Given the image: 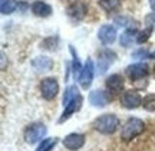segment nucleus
<instances>
[{
    "instance_id": "f03ea898",
    "label": "nucleus",
    "mask_w": 155,
    "mask_h": 151,
    "mask_svg": "<svg viewBox=\"0 0 155 151\" xmlns=\"http://www.w3.org/2000/svg\"><path fill=\"white\" fill-rule=\"evenodd\" d=\"M145 131V122L141 118L131 117L128 118L125 124L122 125L121 128V140L125 143L132 141L134 138H137Z\"/></svg>"
},
{
    "instance_id": "423d86ee",
    "label": "nucleus",
    "mask_w": 155,
    "mask_h": 151,
    "mask_svg": "<svg viewBox=\"0 0 155 151\" xmlns=\"http://www.w3.org/2000/svg\"><path fill=\"white\" fill-rule=\"evenodd\" d=\"M142 96L138 91L135 89H128L125 91L121 96V105L127 109H135L139 105H142Z\"/></svg>"
},
{
    "instance_id": "0eeeda50",
    "label": "nucleus",
    "mask_w": 155,
    "mask_h": 151,
    "mask_svg": "<svg viewBox=\"0 0 155 151\" xmlns=\"http://www.w3.org/2000/svg\"><path fill=\"white\" fill-rule=\"evenodd\" d=\"M95 76V66H94V61L92 59H86L85 65H83V69L81 72V76L78 79V82L81 85L82 89H88L89 86L92 85V81H94Z\"/></svg>"
},
{
    "instance_id": "2eb2a0df",
    "label": "nucleus",
    "mask_w": 155,
    "mask_h": 151,
    "mask_svg": "<svg viewBox=\"0 0 155 151\" xmlns=\"http://www.w3.org/2000/svg\"><path fill=\"white\" fill-rule=\"evenodd\" d=\"M30 10H32V13H33L35 16H38V17H49L53 13L52 6L48 5L46 2H42V0L33 2L32 6H30Z\"/></svg>"
},
{
    "instance_id": "a878e982",
    "label": "nucleus",
    "mask_w": 155,
    "mask_h": 151,
    "mask_svg": "<svg viewBox=\"0 0 155 151\" xmlns=\"http://www.w3.org/2000/svg\"><path fill=\"white\" fill-rule=\"evenodd\" d=\"M150 55H151V52H148L144 48H139V49H137L132 53V58L134 59H150Z\"/></svg>"
},
{
    "instance_id": "f8f14e48",
    "label": "nucleus",
    "mask_w": 155,
    "mask_h": 151,
    "mask_svg": "<svg viewBox=\"0 0 155 151\" xmlns=\"http://www.w3.org/2000/svg\"><path fill=\"white\" fill-rule=\"evenodd\" d=\"M124 85H125V79L119 73H112L105 81V88L112 96L116 94H121L124 89Z\"/></svg>"
},
{
    "instance_id": "a211bd4d",
    "label": "nucleus",
    "mask_w": 155,
    "mask_h": 151,
    "mask_svg": "<svg viewBox=\"0 0 155 151\" xmlns=\"http://www.w3.org/2000/svg\"><path fill=\"white\" fill-rule=\"evenodd\" d=\"M69 50H71V55H72V73H73V78L79 79L81 72H82V69H83V65L81 63L79 56H78L76 50H75V48H73L72 45L69 46Z\"/></svg>"
},
{
    "instance_id": "20e7f679",
    "label": "nucleus",
    "mask_w": 155,
    "mask_h": 151,
    "mask_svg": "<svg viewBox=\"0 0 155 151\" xmlns=\"http://www.w3.org/2000/svg\"><path fill=\"white\" fill-rule=\"evenodd\" d=\"M58 94H59V82L56 81V78L48 76V78H43L40 81V95L43 99H55Z\"/></svg>"
},
{
    "instance_id": "393cba45",
    "label": "nucleus",
    "mask_w": 155,
    "mask_h": 151,
    "mask_svg": "<svg viewBox=\"0 0 155 151\" xmlns=\"http://www.w3.org/2000/svg\"><path fill=\"white\" fill-rule=\"evenodd\" d=\"M152 32H154V29L150 28V26H147L144 30H141V32L138 33V36H137V43H138V45L145 43L147 40L150 39V36H151V33H152Z\"/></svg>"
},
{
    "instance_id": "7c9ffc66",
    "label": "nucleus",
    "mask_w": 155,
    "mask_h": 151,
    "mask_svg": "<svg viewBox=\"0 0 155 151\" xmlns=\"http://www.w3.org/2000/svg\"><path fill=\"white\" fill-rule=\"evenodd\" d=\"M154 76H155V68H154Z\"/></svg>"
},
{
    "instance_id": "9b49d317",
    "label": "nucleus",
    "mask_w": 155,
    "mask_h": 151,
    "mask_svg": "<svg viewBox=\"0 0 155 151\" xmlns=\"http://www.w3.org/2000/svg\"><path fill=\"white\" fill-rule=\"evenodd\" d=\"M115 59H116V53L114 50H109V49L101 50L98 53V73L104 75L108 71V68L115 62Z\"/></svg>"
},
{
    "instance_id": "bb28decb",
    "label": "nucleus",
    "mask_w": 155,
    "mask_h": 151,
    "mask_svg": "<svg viewBox=\"0 0 155 151\" xmlns=\"http://www.w3.org/2000/svg\"><path fill=\"white\" fill-rule=\"evenodd\" d=\"M145 23H147V26H150L155 30V12L154 13H150L148 16L145 17Z\"/></svg>"
},
{
    "instance_id": "4be33fe9",
    "label": "nucleus",
    "mask_w": 155,
    "mask_h": 151,
    "mask_svg": "<svg viewBox=\"0 0 155 151\" xmlns=\"http://www.w3.org/2000/svg\"><path fill=\"white\" fill-rule=\"evenodd\" d=\"M59 138L58 137H53V138H45V140L40 141V144L38 146V148L35 151H52L56 147Z\"/></svg>"
},
{
    "instance_id": "c756f323",
    "label": "nucleus",
    "mask_w": 155,
    "mask_h": 151,
    "mask_svg": "<svg viewBox=\"0 0 155 151\" xmlns=\"http://www.w3.org/2000/svg\"><path fill=\"white\" fill-rule=\"evenodd\" d=\"M150 59H155V52H151V55H150Z\"/></svg>"
},
{
    "instance_id": "1a4fd4ad",
    "label": "nucleus",
    "mask_w": 155,
    "mask_h": 151,
    "mask_svg": "<svg viewBox=\"0 0 155 151\" xmlns=\"http://www.w3.org/2000/svg\"><path fill=\"white\" fill-rule=\"evenodd\" d=\"M82 104H83V96L82 95H78L75 99H72L71 102H68L66 105L63 106V112H62L61 118L58 119V122L63 124L65 121H68V119L72 117L73 114H76L78 111H81Z\"/></svg>"
},
{
    "instance_id": "7ed1b4c3",
    "label": "nucleus",
    "mask_w": 155,
    "mask_h": 151,
    "mask_svg": "<svg viewBox=\"0 0 155 151\" xmlns=\"http://www.w3.org/2000/svg\"><path fill=\"white\" fill-rule=\"evenodd\" d=\"M48 134V128L46 125L42 122H33L28 125V128L25 129V141L28 144H36L39 141L45 140V135Z\"/></svg>"
},
{
    "instance_id": "ddd939ff",
    "label": "nucleus",
    "mask_w": 155,
    "mask_h": 151,
    "mask_svg": "<svg viewBox=\"0 0 155 151\" xmlns=\"http://www.w3.org/2000/svg\"><path fill=\"white\" fill-rule=\"evenodd\" d=\"M66 13H68V16L75 19V20H82V19H85V16L88 15V5H86L83 0L73 2L72 5L68 6Z\"/></svg>"
},
{
    "instance_id": "39448f33",
    "label": "nucleus",
    "mask_w": 155,
    "mask_h": 151,
    "mask_svg": "<svg viewBox=\"0 0 155 151\" xmlns=\"http://www.w3.org/2000/svg\"><path fill=\"white\" fill-rule=\"evenodd\" d=\"M125 73H127V76L131 79L132 82H138V81H142L144 78H147V76L150 75V66H148V63H145V62L131 63L129 66H127Z\"/></svg>"
},
{
    "instance_id": "5701e85b",
    "label": "nucleus",
    "mask_w": 155,
    "mask_h": 151,
    "mask_svg": "<svg viewBox=\"0 0 155 151\" xmlns=\"http://www.w3.org/2000/svg\"><path fill=\"white\" fill-rule=\"evenodd\" d=\"M114 23L121 26V28H127V29H131V28H135L137 22L132 20L131 17H127V16H116L114 19Z\"/></svg>"
},
{
    "instance_id": "c85d7f7f",
    "label": "nucleus",
    "mask_w": 155,
    "mask_h": 151,
    "mask_svg": "<svg viewBox=\"0 0 155 151\" xmlns=\"http://www.w3.org/2000/svg\"><path fill=\"white\" fill-rule=\"evenodd\" d=\"M150 2V6H151V9L155 12V0H148Z\"/></svg>"
},
{
    "instance_id": "dca6fc26",
    "label": "nucleus",
    "mask_w": 155,
    "mask_h": 151,
    "mask_svg": "<svg viewBox=\"0 0 155 151\" xmlns=\"http://www.w3.org/2000/svg\"><path fill=\"white\" fill-rule=\"evenodd\" d=\"M138 29L137 28H131V29H125L122 35L119 36V43L124 48H131L134 45V42H137V36H138Z\"/></svg>"
},
{
    "instance_id": "6e6552de",
    "label": "nucleus",
    "mask_w": 155,
    "mask_h": 151,
    "mask_svg": "<svg viewBox=\"0 0 155 151\" xmlns=\"http://www.w3.org/2000/svg\"><path fill=\"white\" fill-rule=\"evenodd\" d=\"M88 99H89V104H91L92 106L104 108V106H106L112 99H114V96H112L108 91L94 89V91H91Z\"/></svg>"
},
{
    "instance_id": "412c9836",
    "label": "nucleus",
    "mask_w": 155,
    "mask_h": 151,
    "mask_svg": "<svg viewBox=\"0 0 155 151\" xmlns=\"http://www.w3.org/2000/svg\"><path fill=\"white\" fill-rule=\"evenodd\" d=\"M78 95H81V92H79V88H78L76 85H71V86H68L66 91H65V94H63V99H62L63 106L66 105L68 102H71L72 99H75Z\"/></svg>"
},
{
    "instance_id": "cd10ccee",
    "label": "nucleus",
    "mask_w": 155,
    "mask_h": 151,
    "mask_svg": "<svg viewBox=\"0 0 155 151\" xmlns=\"http://www.w3.org/2000/svg\"><path fill=\"white\" fill-rule=\"evenodd\" d=\"M2 69H3V71L6 69V56L3 52H2Z\"/></svg>"
},
{
    "instance_id": "aec40b11",
    "label": "nucleus",
    "mask_w": 155,
    "mask_h": 151,
    "mask_svg": "<svg viewBox=\"0 0 155 151\" xmlns=\"http://www.w3.org/2000/svg\"><path fill=\"white\" fill-rule=\"evenodd\" d=\"M121 0H99L98 5L99 7H102L105 12L108 13H112V12H116L119 7H121Z\"/></svg>"
},
{
    "instance_id": "6ab92c4d",
    "label": "nucleus",
    "mask_w": 155,
    "mask_h": 151,
    "mask_svg": "<svg viewBox=\"0 0 155 151\" xmlns=\"http://www.w3.org/2000/svg\"><path fill=\"white\" fill-rule=\"evenodd\" d=\"M19 7L17 0H0V12L2 15H12Z\"/></svg>"
},
{
    "instance_id": "f257e3e1",
    "label": "nucleus",
    "mask_w": 155,
    "mask_h": 151,
    "mask_svg": "<svg viewBox=\"0 0 155 151\" xmlns=\"http://www.w3.org/2000/svg\"><path fill=\"white\" fill-rule=\"evenodd\" d=\"M92 127L99 134L112 135L119 129L121 119L116 117L115 114H104V115H99V117L95 118L94 122H92Z\"/></svg>"
},
{
    "instance_id": "4468645a",
    "label": "nucleus",
    "mask_w": 155,
    "mask_h": 151,
    "mask_svg": "<svg viewBox=\"0 0 155 151\" xmlns=\"http://www.w3.org/2000/svg\"><path fill=\"white\" fill-rule=\"evenodd\" d=\"M116 29L112 25H102L98 30V39L102 45H112L116 40Z\"/></svg>"
},
{
    "instance_id": "b1692460",
    "label": "nucleus",
    "mask_w": 155,
    "mask_h": 151,
    "mask_svg": "<svg viewBox=\"0 0 155 151\" xmlns=\"http://www.w3.org/2000/svg\"><path fill=\"white\" fill-rule=\"evenodd\" d=\"M142 108L148 112H155V94H147L142 99Z\"/></svg>"
},
{
    "instance_id": "9d476101",
    "label": "nucleus",
    "mask_w": 155,
    "mask_h": 151,
    "mask_svg": "<svg viewBox=\"0 0 155 151\" xmlns=\"http://www.w3.org/2000/svg\"><path fill=\"white\" fill-rule=\"evenodd\" d=\"M85 141H86L85 134L72 133V134H68L66 137L62 140V144H63V147L69 151H78L85 146Z\"/></svg>"
},
{
    "instance_id": "f3484780",
    "label": "nucleus",
    "mask_w": 155,
    "mask_h": 151,
    "mask_svg": "<svg viewBox=\"0 0 155 151\" xmlns=\"http://www.w3.org/2000/svg\"><path fill=\"white\" fill-rule=\"evenodd\" d=\"M32 66L38 71V72H49L53 68V61L49 56H36L32 61Z\"/></svg>"
}]
</instances>
